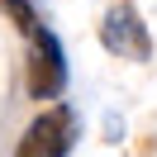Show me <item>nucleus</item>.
<instances>
[{
	"mask_svg": "<svg viewBox=\"0 0 157 157\" xmlns=\"http://www.w3.org/2000/svg\"><path fill=\"white\" fill-rule=\"evenodd\" d=\"M24 86L33 100H57L67 90V52H62L57 33L38 29L29 38V71H24Z\"/></svg>",
	"mask_w": 157,
	"mask_h": 157,
	"instance_id": "obj_1",
	"label": "nucleus"
},
{
	"mask_svg": "<svg viewBox=\"0 0 157 157\" xmlns=\"http://www.w3.org/2000/svg\"><path fill=\"white\" fill-rule=\"evenodd\" d=\"M71 143H76V114H71V105H48L24 128L14 157H67Z\"/></svg>",
	"mask_w": 157,
	"mask_h": 157,
	"instance_id": "obj_3",
	"label": "nucleus"
},
{
	"mask_svg": "<svg viewBox=\"0 0 157 157\" xmlns=\"http://www.w3.org/2000/svg\"><path fill=\"white\" fill-rule=\"evenodd\" d=\"M0 14H5L19 33H29V38L43 29V24H38V10H33V0H0Z\"/></svg>",
	"mask_w": 157,
	"mask_h": 157,
	"instance_id": "obj_4",
	"label": "nucleus"
},
{
	"mask_svg": "<svg viewBox=\"0 0 157 157\" xmlns=\"http://www.w3.org/2000/svg\"><path fill=\"white\" fill-rule=\"evenodd\" d=\"M100 43H105V52H114V57H124V62H147L152 57V33H147L143 14H138L128 0H119V5L105 10V19H100Z\"/></svg>",
	"mask_w": 157,
	"mask_h": 157,
	"instance_id": "obj_2",
	"label": "nucleus"
}]
</instances>
